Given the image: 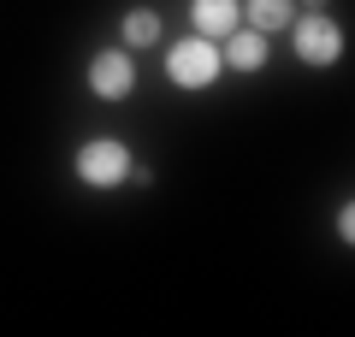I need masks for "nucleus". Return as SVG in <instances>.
Wrapping results in <instances>:
<instances>
[{"mask_svg": "<svg viewBox=\"0 0 355 337\" xmlns=\"http://www.w3.org/2000/svg\"><path fill=\"white\" fill-rule=\"evenodd\" d=\"M219 71H225V60H219V42H207V36H184L166 53V77L178 89H207Z\"/></svg>", "mask_w": 355, "mask_h": 337, "instance_id": "1", "label": "nucleus"}, {"mask_svg": "<svg viewBox=\"0 0 355 337\" xmlns=\"http://www.w3.org/2000/svg\"><path fill=\"white\" fill-rule=\"evenodd\" d=\"M338 237H343V243H355V213H349V207L338 213Z\"/></svg>", "mask_w": 355, "mask_h": 337, "instance_id": "9", "label": "nucleus"}, {"mask_svg": "<svg viewBox=\"0 0 355 337\" xmlns=\"http://www.w3.org/2000/svg\"><path fill=\"white\" fill-rule=\"evenodd\" d=\"M125 42L130 48H154V42H160V18H154L148 6H130L125 12Z\"/></svg>", "mask_w": 355, "mask_h": 337, "instance_id": "8", "label": "nucleus"}, {"mask_svg": "<svg viewBox=\"0 0 355 337\" xmlns=\"http://www.w3.org/2000/svg\"><path fill=\"white\" fill-rule=\"evenodd\" d=\"M296 18V6L291 0H249V24L261 30V36H272V30H284Z\"/></svg>", "mask_w": 355, "mask_h": 337, "instance_id": "7", "label": "nucleus"}, {"mask_svg": "<svg viewBox=\"0 0 355 337\" xmlns=\"http://www.w3.org/2000/svg\"><path fill=\"white\" fill-rule=\"evenodd\" d=\"M89 89H95L101 101H125L130 89H137L130 53H95V60H89Z\"/></svg>", "mask_w": 355, "mask_h": 337, "instance_id": "4", "label": "nucleus"}, {"mask_svg": "<svg viewBox=\"0 0 355 337\" xmlns=\"http://www.w3.org/2000/svg\"><path fill=\"white\" fill-rule=\"evenodd\" d=\"M190 18H196V36L225 42L243 24V0H190Z\"/></svg>", "mask_w": 355, "mask_h": 337, "instance_id": "5", "label": "nucleus"}, {"mask_svg": "<svg viewBox=\"0 0 355 337\" xmlns=\"http://www.w3.org/2000/svg\"><path fill=\"white\" fill-rule=\"evenodd\" d=\"M125 172H130V148H125V142L95 137V142H83V148H77V178H83V184L113 189V184H125Z\"/></svg>", "mask_w": 355, "mask_h": 337, "instance_id": "2", "label": "nucleus"}, {"mask_svg": "<svg viewBox=\"0 0 355 337\" xmlns=\"http://www.w3.org/2000/svg\"><path fill=\"white\" fill-rule=\"evenodd\" d=\"M291 24H296V60H302V65H338L343 30L331 24V18L308 12V18H291Z\"/></svg>", "mask_w": 355, "mask_h": 337, "instance_id": "3", "label": "nucleus"}, {"mask_svg": "<svg viewBox=\"0 0 355 337\" xmlns=\"http://www.w3.org/2000/svg\"><path fill=\"white\" fill-rule=\"evenodd\" d=\"M219 60L237 65V71H261V65H266V36H261L254 24H237V30L225 36V48H219Z\"/></svg>", "mask_w": 355, "mask_h": 337, "instance_id": "6", "label": "nucleus"}, {"mask_svg": "<svg viewBox=\"0 0 355 337\" xmlns=\"http://www.w3.org/2000/svg\"><path fill=\"white\" fill-rule=\"evenodd\" d=\"M308 6H314V12H320V6H326V0H308Z\"/></svg>", "mask_w": 355, "mask_h": 337, "instance_id": "10", "label": "nucleus"}]
</instances>
